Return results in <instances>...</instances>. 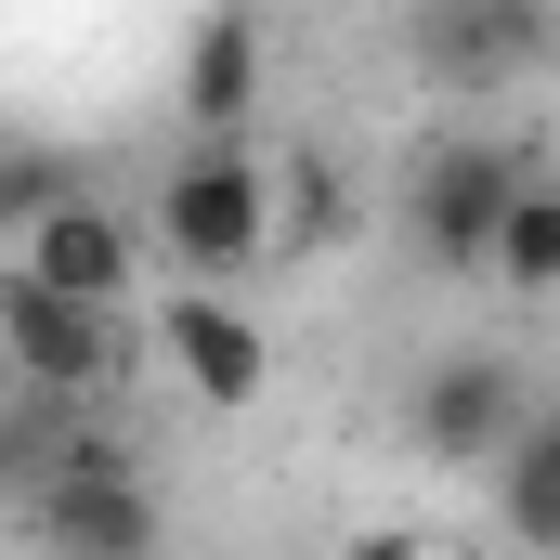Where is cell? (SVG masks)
<instances>
[{"label":"cell","mask_w":560,"mask_h":560,"mask_svg":"<svg viewBox=\"0 0 560 560\" xmlns=\"http://www.w3.org/2000/svg\"><path fill=\"white\" fill-rule=\"evenodd\" d=\"M535 52H560V26L535 0H418V66L456 79V92H495V79H522Z\"/></svg>","instance_id":"cell-7"},{"label":"cell","mask_w":560,"mask_h":560,"mask_svg":"<svg viewBox=\"0 0 560 560\" xmlns=\"http://www.w3.org/2000/svg\"><path fill=\"white\" fill-rule=\"evenodd\" d=\"M405 430H418L430 469H495L535 430V392H522L509 352H443V365H418V392H405Z\"/></svg>","instance_id":"cell-4"},{"label":"cell","mask_w":560,"mask_h":560,"mask_svg":"<svg viewBox=\"0 0 560 560\" xmlns=\"http://www.w3.org/2000/svg\"><path fill=\"white\" fill-rule=\"evenodd\" d=\"M495 522L522 548H560V405H535V430L495 456Z\"/></svg>","instance_id":"cell-10"},{"label":"cell","mask_w":560,"mask_h":560,"mask_svg":"<svg viewBox=\"0 0 560 560\" xmlns=\"http://www.w3.org/2000/svg\"><path fill=\"white\" fill-rule=\"evenodd\" d=\"M339 235H352V183H339V156H300V170H287V248L326 261Z\"/></svg>","instance_id":"cell-12"},{"label":"cell","mask_w":560,"mask_h":560,"mask_svg":"<svg viewBox=\"0 0 560 560\" xmlns=\"http://www.w3.org/2000/svg\"><path fill=\"white\" fill-rule=\"evenodd\" d=\"M156 352H170V378H183L196 405H248V392L275 378V339H261L222 287H170V300H156Z\"/></svg>","instance_id":"cell-6"},{"label":"cell","mask_w":560,"mask_h":560,"mask_svg":"<svg viewBox=\"0 0 560 560\" xmlns=\"http://www.w3.org/2000/svg\"><path fill=\"white\" fill-rule=\"evenodd\" d=\"M248 105H261V26L248 13H209L183 39V118H196V143H235Z\"/></svg>","instance_id":"cell-9"},{"label":"cell","mask_w":560,"mask_h":560,"mask_svg":"<svg viewBox=\"0 0 560 560\" xmlns=\"http://www.w3.org/2000/svg\"><path fill=\"white\" fill-rule=\"evenodd\" d=\"M131 261H143V235L105 209V196H66L39 235H13V275L66 287V300H131Z\"/></svg>","instance_id":"cell-8"},{"label":"cell","mask_w":560,"mask_h":560,"mask_svg":"<svg viewBox=\"0 0 560 560\" xmlns=\"http://www.w3.org/2000/svg\"><path fill=\"white\" fill-rule=\"evenodd\" d=\"M339 560H443V548H430V535H352Z\"/></svg>","instance_id":"cell-14"},{"label":"cell","mask_w":560,"mask_h":560,"mask_svg":"<svg viewBox=\"0 0 560 560\" xmlns=\"http://www.w3.org/2000/svg\"><path fill=\"white\" fill-rule=\"evenodd\" d=\"M548 170L522 156L509 131H443L405 156V235H418L430 275H495V235H509V209L535 196Z\"/></svg>","instance_id":"cell-1"},{"label":"cell","mask_w":560,"mask_h":560,"mask_svg":"<svg viewBox=\"0 0 560 560\" xmlns=\"http://www.w3.org/2000/svg\"><path fill=\"white\" fill-rule=\"evenodd\" d=\"M287 196L248 170V143H196L170 183H156V248L183 261V287H235L248 261H275Z\"/></svg>","instance_id":"cell-2"},{"label":"cell","mask_w":560,"mask_h":560,"mask_svg":"<svg viewBox=\"0 0 560 560\" xmlns=\"http://www.w3.org/2000/svg\"><path fill=\"white\" fill-rule=\"evenodd\" d=\"M26 522H39V548H52V560H156V495H143L131 443L92 456V469H66V482H39Z\"/></svg>","instance_id":"cell-5"},{"label":"cell","mask_w":560,"mask_h":560,"mask_svg":"<svg viewBox=\"0 0 560 560\" xmlns=\"http://www.w3.org/2000/svg\"><path fill=\"white\" fill-rule=\"evenodd\" d=\"M405 13H418V0H405Z\"/></svg>","instance_id":"cell-15"},{"label":"cell","mask_w":560,"mask_h":560,"mask_svg":"<svg viewBox=\"0 0 560 560\" xmlns=\"http://www.w3.org/2000/svg\"><path fill=\"white\" fill-rule=\"evenodd\" d=\"M66 196H79V183H66V156H13V183H0V235H39Z\"/></svg>","instance_id":"cell-13"},{"label":"cell","mask_w":560,"mask_h":560,"mask_svg":"<svg viewBox=\"0 0 560 560\" xmlns=\"http://www.w3.org/2000/svg\"><path fill=\"white\" fill-rule=\"evenodd\" d=\"M495 275L522 287V300H535V287H560V183H535V196L509 209V235H495Z\"/></svg>","instance_id":"cell-11"},{"label":"cell","mask_w":560,"mask_h":560,"mask_svg":"<svg viewBox=\"0 0 560 560\" xmlns=\"http://www.w3.org/2000/svg\"><path fill=\"white\" fill-rule=\"evenodd\" d=\"M548 66H560V52H548Z\"/></svg>","instance_id":"cell-16"},{"label":"cell","mask_w":560,"mask_h":560,"mask_svg":"<svg viewBox=\"0 0 560 560\" xmlns=\"http://www.w3.org/2000/svg\"><path fill=\"white\" fill-rule=\"evenodd\" d=\"M0 352H13V392L105 405L118 365H131V313L118 300H66V287H39V275H0Z\"/></svg>","instance_id":"cell-3"}]
</instances>
